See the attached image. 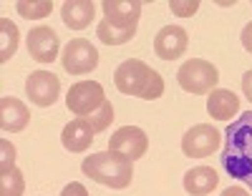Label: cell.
Masks as SVG:
<instances>
[{"mask_svg":"<svg viewBox=\"0 0 252 196\" xmlns=\"http://www.w3.org/2000/svg\"><path fill=\"white\" fill-rule=\"evenodd\" d=\"M207 111L212 118H220V121H227L232 118L237 111H240V98L227 91V88H215L207 98Z\"/></svg>","mask_w":252,"mask_h":196,"instance_id":"17","label":"cell"},{"mask_svg":"<svg viewBox=\"0 0 252 196\" xmlns=\"http://www.w3.org/2000/svg\"><path fill=\"white\" fill-rule=\"evenodd\" d=\"M103 20L111 23L119 30H136L139 15H141V3L139 0H103Z\"/></svg>","mask_w":252,"mask_h":196,"instance_id":"10","label":"cell"},{"mask_svg":"<svg viewBox=\"0 0 252 196\" xmlns=\"http://www.w3.org/2000/svg\"><path fill=\"white\" fill-rule=\"evenodd\" d=\"M81 171L103 186L126 189L134 179V161L126 159L124 154H116V151H98V154L83 159Z\"/></svg>","mask_w":252,"mask_h":196,"instance_id":"3","label":"cell"},{"mask_svg":"<svg viewBox=\"0 0 252 196\" xmlns=\"http://www.w3.org/2000/svg\"><path fill=\"white\" fill-rule=\"evenodd\" d=\"M58 48H61V43H58V35L46 28V26H38L28 33V53L33 60L38 63H53L58 58Z\"/></svg>","mask_w":252,"mask_h":196,"instance_id":"12","label":"cell"},{"mask_svg":"<svg viewBox=\"0 0 252 196\" xmlns=\"http://www.w3.org/2000/svg\"><path fill=\"white\" fill-rule=\"evenodd\" d=\"M114 83L121 93L136 96L144 101H154L164 93V78L136 58H129L119 65L114 73Z\"/></svg>","mask_w":252,"mask_h":196,"instance_id":"2","label":"cell"},{"mask_svg":"<svg viewBox=\"0 0 252 196\" xmlns=\"http://www.w3.org/2000/svg\"><path fill=\"white\" fill-rule=\"evenodd\" d=\"M94 136H96V131L86 121H83V118H73L71 123L63 126L61 143H63V148H68L71 154H81V151H86L94 143Z\"/></svg>","mask_w":252,"mask_h":196,"instance_id":"14","label":"cell"},{"mask_svg":"<svg viewBox=\"0 0 252 196\" xmlns=\"http://www.w3.org/2000/svg\"><path fill=\"white\" fill-rule=\"evenodd\" d=\"M217 184H220V176H217V171L209 168V166H194L184 173V189L192 196L212 194V189H217Z\"/></svg>","mask_w":252,"mask_h":196,"instance_id":"16","label":"cell"},{"mask_svg":"<svg viewBox=\"0 0 252 196\" xmlns=\"http://www.w3.org/2000/svg\"><path fill=\"white\" fill-rule=\"evenodd\" d=\"M220 161L229 176L252 189V111L242 113L227 126Z\"/></svg>","mask_w":252,"mask_h":196,"instance_id":"1","label":"cell"},{"mask_svg":"<svg viewBox=\"0 0 252 196\" xmlns=\"http://www.w3.org/2000/svg\"><path fill=\"white\" fill-rule=\"evenodd\" d=\"M61 196H89V191H86V186H83V184H78V181H71L66 189L61 191Z\"/></svg>","mask_w":252,"mask_h":196,"instance_id":"25","label":"cell"},{"mask_svg":"<svg viewBox=\"0 0 252 196\" xmlns=\"http://www.w3.org/2000/svg\"><path fill=\"white\" fill-rule=\"evenodd\" d=\"M0 63H5L13 58L15 48H18V28L15 23H10L8 18H0Z\"/></svg>","mask_w":252,"mask_h":196,"instance_id":"18","label":"cell"},{"mask_svg":"<svg viewBox=\"0 0 252 196\" xmlns=\"http://www.w3.org/2000/svg\"><path fill=\"white\" fill-rule=\"evenodd\" d=\"M136 30H119L114 28L111 23H106V20H101V23L96 26V35L101 43H106V46H124V43H129L134 38Z\"/></svg>","mask_w":252,"mask_h":196,"instance_id":"19","label":"cell"},{"mask_svg":"<svg viewBox=\"0 0 252 196\" xmlns=\"http://www.w3.org/2000/svg\"><path fill=\"white\" fill-rule=\"evenodd\" d=\"M187 46H189L187 30L179 28V26H164L157 33V38H154V53L161 60H177V58H182Z\"/></svg>","mask_w":252,"mask_h":196,"instance_id":"11","label":"cell"},{"mask_svg":"<svg viewBox=\"0 0 252 196\" xmlns=\"http://www.w3.org/2000/svg\"><path fill=\"white\" fill-rule=\"evenodd\" d=\"M220 131L207 126V123H199L194 128H189L184 139H182V151L189 156V159H207L209 154H215L220 148Z\"/></svg>","mask_w":252,"mask_h":196,"instance_id":"7","label":"cell"},{"mask_svg":"<svg viewBox=\"0 0 252 196\" xmlns=\"http://www.w3.org/2000/svg\"><path fill=\"white\" fill-rule=\"evenodd\" d=\"M172 13L179 15V18H192L199 8V0H187V3H179V0H174V3H169Z\"/></svg>","mask_w":252,"mask_h":196,"instance_id":"24","label":"cell"},{"mask_svg":"<svg viewBox=\"0 0 252 196\" xmlns=\"http://www.w3.org/2000/svg\"><path fill=\"white\" fill-rule=\"evenodd\" d=\"M177 81H179V85L187 93L202 96V93H212L215 91V85L220 81V73H217V68L209 60L192 58V60L182 63V68L177 71Z\"/></svg>","mask_w":252,"mask_h":196,"instance_id":"4","label":"cell"},{"mask_svg":"<svg viewBox=\"0 0 252 196\" xmlns=\"http://www.w3.org/2000/svg\"><path fill=\"white\" fill-rule=\"evenodd\" d=\"M94 15H96V5L91 0H66V3L61 5V18L71 30L89 28Z\"/></svg>","mask_w":252,"mask_h":196,"instance_id":"15","label":"cell"},{"mask_svg":"<svg viewBox=\"0 0 252 196\" xmlns=\"http://www.w3.org/2000/svg\"><path fill=\"white\" fill-rule=\"evenodd\" d=\"M149 148V139L139 126H124L116 134L109 139V151H116V154H124L126 159H141Z\"/></svg>","mask_w":252,"mask_h":196,"instance_id":"9","label":"cell"},{"mask_svg":"<svg viewBox=\"0 0 252 196\" xmlns=\"http://www.w3.org/2000/svg\"><path fill=\"white\" fill-rule=\"evenodd\" d=\"M63 68L71 76H83V73H91L96 65H98V51L91 46V40L86 38H73L66 48H63Z\"/></svg>","mask_w":252,"mask_h":196,"instance_id":"6","label":"cell"},{"mask_svg":"<svg viewBox=\"0 0 252 196\" xmlns=\"http://www.w3.org/2000/svg\"><path fill=\"white\" fill-rule=\"evenodd\" d=\"M106 96H103V88L101 83L96 81H78L68 88V96H66V106L68 111L78 118H89L91 113H96L98 108L103 106Z\"/></svg>","mask_w":252,"mask_h":196,"instance_id":"5","label":"cell"},{"mask_svg":"<svg viewBox=\"0 0 252 196\" xmlns=\"http://www.w3.org/2000/svg\"><path fill=\"white\" fill-rule=\"evenodd\" d=\"M10 168H15V146L8 139H3L0 141V171H10Z\"/></svg>","mask_w":252,"mask_h":196,"instance_id":"23","label":"cell"},{"mask_svg":"<svg viewBox=\"0 0 252 196\" xmlns=\"http://www.w3.org/2000/svg\"><path fill=\"white\" fill-rule=\"evenodd\" d=\"M26 93H28L31 103H35L40 108H48L56 103V98L61 93V81L51 71H35L26 81Z\"/></svg>","mask_w":252,"mask_h":196,"instance_id":"8","label":"cell"},{"mask_svg":"<svg viewBox=\"0 0 252 196\" xmlns=\"http://www.w3.org/2000/svg\"><path fill=\"white\" fill-rule=\"evenodd\" d=\"M222 196H250L242 186H229V189H224L222 191Z\"/></svg>","mask_w":252,"mask_h":196,"instance_id":"28","label":"cell"},{"mask_svg":"<svg viewBox=\"0 0 252 196\" xmlns=\"http://www.w3.org/2000/svg\"><path fill=\"white\" fill-rule=\"evenodd\" d=\"M15 8H18V13L23 18L33 20V18H46L53 10V3H51V0H38V3H26V0H20Z\"/></svg>","mask_w":252,"mask_h":196,"instance_id":"22","label":"cell"},{"mask_svg":"<svg viewBox=\"0 0 252 196\" xmlns=\"http://www.w3.org/2000/svg\"><path fill=\"white\" fill-rule=\"evenodd\" d=\"M83 121H86V123L96 131V134H98V131H106V128L111 126V121H114V106H111L109 101H103V106L98 108V111L91 113L89 118H83Z\"/></svg>","mask_w":252,"mask_h":196,"instance_id":"21","label":"cell"},{"mask_svg":"<svg viewBox=\"0 0 252 196\" xmlns=\"http://www.w3.org/2000/svg\"><path fill=\"white\" fill-rule=\"evenodd\" d=\"M31 121V111L23 101H18L13 96H3L0 98V128L10 131V134H18L23 131Z\"/></svg>","mask_w":252,"mask_h":196,"instance_id":"13","label":"cell"},{"mask_svg":"<svg viewBox=\"0 0 252 196\" xmlns=\"http://www.w3.org/2000/svg\"><path fill=\"white\" fill-rule=\"evenodd\" d=\"M242 46H245L247 53H252V23H247L245 30H242Z\"/></svg>","mask_w":252,"mask_h":196,"instance_id":"27","label":"cell"},{"mask_svg":"<svg viewBox=\"0 0 252 196\" xmlns=\"http://www.w3.org/2000/svg\"><path fill=\"white\" fill-rule=\"evenodd\" d=\"M242 93H245V98L252 103V71H247V73L242 76Z\"/></svg>","mask_w":252,"mask_h":196,"instance_id":"26","label":"cell"},{"mask_svg":"<svg viewBox=\"0 0 252 196\" xmlns=\"http://www.w3.org/2000/svg\"><path fill=\"white\" fill-rule=\"evenodd\" d=\"M23 189H26V181L18 168L0 171V196H23Z\"/></svg>","mask_w":252,"mask_h":196,"instance_id":"20","label":"cell"}]
</instances>
